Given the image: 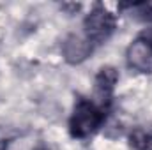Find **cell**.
I'll list each match as a JSON object with an SVG mask.
<instances>
[{"instance_id": "obj_7", "label": "cell", "mask_w": 152, "mask_h": 150, "mask_svg": "<svg viewBox=\"0 0 152 150\" xmlns=\"http://www.w3.org/2000/svg\"><path fill=\"white\" fill-rule=\"evenodd\" d=\"M142 39L145 41V42H149L152 46V25H149L145 30H143V34H142Z\"/></svg>"}, {"instance_id": "obj_3", "label": "cell", "mask_w": 152, "mask_h": 150, "mask_svg": "<svg viewBox=\"0 0 152 150\" xmlns=\"http://www.w3.org/2000/svg\"><path fill=\"white\" fill-rule=\"evenodd\" d=\"M118 81V73L112 66H104L99 69V73L96 74L94 79V90H92V103L99 108V110H106L112 104L113 99V92Z\"/></svg>"}, {"instance_id": "obj_5", "label": "cell", "mask_w": 152, "mask_h": 150, "mask_svg": "<svg viewBox=\"0 0 152 150\" xmlns=\"http://www.w3.org/2000/svg\"><path fill=\"white\" fill-rule=\"evenodd\" d=\"M126 58L131 69L138 73H152V46L142 37L129 44Z\"/></svg>"}, {"instance_id": "obj_6", "label": "cell", "mask_w": 152, "mask_h": 150, "mask_svg": "<svg viewBox=\"0 0 152 150\" xmlns=\"http://www.w3.org/2000/svg\"><path fill=\"white\" fill-rule=\"evenodd\" d=\"M133 145H134L136 150H152V136H143V134H140Z\"/></svg>"}, {"instance_id": "obj_8", "label": "cell", "mask_w": 152, "mask_h": 150, "mask_svg": "<svg viewBox=\"0 0 152 150\" xmlns=\"http://www.w3.org/2000/svg\"><path fill=\"white\" fill-rule=\"evenodd\" d=\"M0 150H5V141L0 140Z\"/></svg>"}, {"instance_id": "obj_4", "label": "cell", "mask_w": 152, "mask_h": 150, "mask_svg": "<svg viewBox=\"0 0 152 150\" xmlns=\"http://www.w3.org/2000/svg\"><path fill=\"white\" fill-rule=\"evenodd\" d=\"M92 51H94V46L83 36V32L81 34H71L62 42V57L66 62H69L73 66L87 60Z\"/></svg>"}, {"instance_id": "obj_1", "label": "cell", "mask_w": 152, "mask_h": 150, "mask_svg": "<svg viewBox=\"0 0 152 150\" xmlns=\"http://www.w3.org/2000/svg\"><path fill=\"white\" fill-rule=\"evenodd\" d=\"M103 118H104L103 110H99L92 101L80 99L75 104L69 118V133L73 138H78V140L88 138L99 129V125L103 124Z\"/></svg>"}, {"instance_id": "obj_2", "label": "cell", "mask_w": 152, "mask_h": 150, "mask_svg": "<svg viewBox=\"0 0 152 150\" xmlns=\"http://www.w3.org/2000/svg\"><path fill=\"white\" fill-rule=\"evenodd\" d=\"M115 27H117L115 16L104 5L97 4L83 20V36L92 42V46H97L112 37Z\"/></svg>"}]
</instances>
